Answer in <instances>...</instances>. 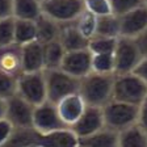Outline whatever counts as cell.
Listing matches in <instances>:
<instances>
[{"mask_svg":"<svg viewBox=\"0 0 147 147\" xmlns=\"http://www.w3.org/2000/svg\"><path fill=\"white\" fill-rule=\"evenodd\" d=\"M114 74H100L91 71L80 78L79 93L87 105L102 107L112 100Z\"/></svg>","mask_w":147,"mask_h":147,"instance_id":"cell-1","label":"cell"},{"mask_svg":"<svg viewBox=\"0 0 147 147\" xmlns=\"http://www.w3.org/2000/svg\"><path fill=\"white\" fill-rule=\"evenodd\" d=\"M147 97V83L134 72L114 74L112 98L141 105Z\"/></svg>","mask_w":147,"mask_h":147,"instance_id":"cell-2","label":"cell"},{"mask_svg":"<svg viewBox=\"0 0 147 147\" xmlns=\"http://www.w3.org/2000/svg\"><path fill=\"white\" fill-rule=\"evenodd\" d=\"M101 110L104 117V125L114 131H121L122 129L138 121L139 105L112 98L101 107Z\"/></svg>","mask_w":147,"mask_h":147,"instance_id":"cell-3","label":"cell"},{"mask_svg":"<svg viewBox=\"0 0 147 147\" xmlns=\"http://www.w3.org/2000/svg\"><path fill=\"white\" fill-rule=\"evenodd\" d=\"M46 83V97L53 102H58L64 96L79 92L80 79L72 76L62 68H46L43 70Z\"/></svg>","mask_w":147,"mask_h":147,"instance_id":"cell-4","label":"cell"},{"mask_svg":"<svg viewBox=\"0 0 147 147\" xmlns=\"http://www.w3.org/2000/svg\"><path fill=\"white\" fill-rule=\"evenodd\" d=\"M16 93L34 107L47 100L43 70L22 71L16 78Z\"/></svg>","mask_w":147,"mask_h":147,"instance_id":"cell-5","label":"cell"},{"mask_svg":"<svg viewBox=\"0 0 147 147\" xmlns=\"http://www.w3.org/2000/svg\"><path fill=\"white\" fill-rule=\"evenodd\" d=\"M114 57V74L133 72L138 62L142 59V54L138 49L134 38L119 36L117 38Z\"/></svg>","mask_w":147,"mask_h":147,"instance_id":"cell-6","label":"cell"},{"mask_svg":"<svg viewBox=\"0 0 147 147\" xmlns=\"http://www.w3.org/2000/svg\"><path fill=\"white\" fill-rule=\"evenodd\" d=\"M42 13L59 24L74 21L84 9L83 0H41Z\"/></svg>","mask_w":147,"mask_h":147,"instance_id":"cell-7","label":"cell"},{"mask_svg":"<svg viewBox=\"0 0 147 147\" xmlns=\"http://www.w3.org/2000/svg\"><path fill=\"white\" fill-rule=\"evenodd\" d=\"M68 127L62 121L57 109V104L50 100H45L43 102L36 105L33 109V129L40 134L59 130Z\"/></svg>","mask_w":147,"mask_h":147,"instance_id":"cell-8","label":"cell"},{"mask_svg":"<svg viewBox=\"0 0 147 147\" xmlns=\"http://www.w3.org/2000/svg\"><path fill=\"white\" fill-rule=\"evenodd\" d=\"M33 109L34 105L15 93L5 98L4 117L15 127H33Z\"/></svg>","mask_w":147,"mask_h":147,"instance_id":"cell-9","label":"cell"},{"mask_svg":"<svg viewBox=\"0 0 147 147\" xmlns=\"http://www.w3.org/2000/svg\"><path fill=\"white\" fill-rule=\"evenodd\" d=\"M92 53L88 47L66 51L59 68L76 78H83L92 71Z\"/></svg>","mask_w":147,"mask_h":147,"instance_id":"cell-10","label":"cell"},{"mask_svg":"<svg viewBox=\"0 0 147 147\" xmlns=\"http://www.w3.org/2000/svg\"><path fill=\"white\" fill-rule=\"evenodd\" d=\"M104 126V117H102L101 107L87 105L82 116L70 126V129L75 133L78 138H83L97 131L98 129Z\"/></svg>","mask_w":147,"mask_h":147,"instance_id":"cell-11","label":"cell"},{"mask_svg":"<svg viewBox=\"0 0 147 147\" xmlns=\"http://www.w3.org/2000/svg\"><path fill=\"white\" fill-rule=\"evenodd\" d=\"M119 36L135 38L147 28V7L144 4L118 16Z\"/></svg>","mask_w":147,"mask_h":147,"instance_id":"cell-12","label":"cell"},{"mask_svg":"<svg viewBox=\"0 0 147 147\" xmlns=\"http://www.w3.org/2000/svg\"><path fill=\"white\" fill-rule=\"evenodd\" d=\"M55 104H57V109H58V113L61 116L62 121L68 127L82 116V113L87 107V102L84 101V98L82 97L79 92L64 96L63 98H61Z\"/></svg>","mask_w":147,"mask_h":147,"instance_id":"cell-13","label":"cell"},{"mask_svg":"<svg viewBox=\"0 0 147 147\" xmlns=\"http://www.w3.org/2000/svg\"><path fill=\"white\" fill-rule=\"evenodd\" d=\"M0 71L15 78L22 72L21 45L12 42L0 46Z\"/></svg>","mask_w":147,"mask_h":147,"instance_id":"cell-14","label":"cell"},{"mask_svg":"<svg viewBox=\"0 0 147 147\" xmlns=\"http://www.w3.org/2000/svg\"><path fill=\"white\" fill-rule=\"evenodd\" d=\"M78 146V137L70 127L59 129L54 131L40 134L36 147H75Z\"/></svg>","mask_w":147,"mask_h":147,"instance_id":"cell-15","label":"cell"},{"mask_svg":"<svg viewBox=\"0 0 147 147\" xmlns=\"http://www.w3.org/2000/svg\"><path fill=\"white\" fill-rule=\"evenodd\" d=\"M22 71H42L43 66V43L40 41H30L21 45Z\"/></svg>","mask_w":147,"mask_h":147,"instance_id":"cell-16","label":"cell"},{"mask_svg":"<svg viewBox=\"0 0 147 147\" xmlns=\"http://www.w3.org/2000/svg\"><path fill=\"white\" fill-rule=\"evenodd\" d=\"M78 146L82 147H118V131L104 127L83 138H78Z\"/></svg>","mask_w":147,"mask_h":147,"instance_id":"cell-17","label":"cell"},{"mask_svg":"<svg viewBox=\"0 0 147 147\" xmlns=\"http://www.w3.org/2000/svg\"><path fill=\"white\" fill-rule=\"evenodd\" d=\"M58 40L61 41V43L63 45L66 51L88 47V38H86L78 30V28L74 21L61 24V30H59Z\"/></svg>","mask_w":147,"mask_h":147,"instance_id":"cell-18","label":"cell"},{"mask_svg":"<svg viewBox=\"0 0 147 147\" xmlns=\"http://www.w3.org/2000/svg\"><path fill=\"white\" fill-rule=\"evenodd\" d=\"M118 147H147V134L138 121L118 131Z\"/></svg>","mask_w":147,"mask_h":147,"instance_id":"cell-19","label":"cell"},{"mask_svg":"<svg viewBox=\"0 0 147 147\" xmlns=\"http://www.w3.org/2000/svg\"><path fill=\"white\" fill-rule=\"evenodd\" d=\"M36 22V32H37V41L41 43H47L53 40H57L59 37L61 24L53 20L51 17L41 13L34 20Z\"/></svg>","mask_w":147,"mask_h":147,"instance_id":"cell-20","label":"cell"},{"mask_svg":"<svg viewBox=\"0 0 147 147\" xmlns=\"http://www.w3.org/2000/svg\"><path fill=\"white\" fill-rule=\"evenodd\" d=\"M64 53H66V50L58 38L47 43H43V66H45L43 70L58 68L62 63Z\"/></svg>","mask_w":147,"mask_h":147,"instance_id":"cell-21","label":"cell"},{"mask_svg":"<svg viewBox=\"0 0 147 147\" xmlns=\"http://www.w3.org/2000/svg\"><path fill=\"white\" fill-rule=\"evenodd\" d=\"M42 13L41 0H13V17L36 20Z\"/></svg>","mask_w":147,"mask_h":147,"instance_id":"cell-22","label":"cell"},{"mask_svg":"<svg viewBox=\"0 0 147 147\" xmlns=\"http://www.w3.org/2000/svg\"><path fill=\"white\" fill-rule=\"evenodd\" d=\"M38 135L40 133L36 131L33 127H15L4 146H36Z\"/></svg>","mask_w":147,"mask_h":147,"instance_id":"cell-23","label":"cell"},{"mask_svg":"<svg viewBox=\"0 0 147 147\" xmlns=\"http://www.w3.org/2000/svg\"><path fill=\"white\" fill-rule=\"evenodd\" d=\"M34 40H37L36 22L33 20L15 18V42L24 45Z\"/></svg>","mask_w":147,"mask_h":147,"instance_id":"cell-24","label":"cell"},{"mask_svg":"<svg viewBox=\"0 0 147 147\" xmlns=\"http://www.w3.org/2000/svg\"><path fill=\"white\" fill-rule=\"evenodd\" d=\"M95 36L119 37V20L114 13L97 16Z\"/></svg>","mask_w":147,"mask_h":147,"instance_id":"cell-25","label":"cell"},{"mask_svg":"<svg viewBox=\"0 0 147 147\" xmlns=\"http://www.w3.org/2000/svg\"><path fill=\"white\" fill-rule=\"evenodd\" d=\"M96 21H97V16H95L87 9H83L80 15L74 20L78 30L88 40L96 33Z\"/></svg>","mask_w":147,"mask_h":147,"instance_id":"cell-26","label":"cell"},{"mask_svg":"<svg viewBox=\"0 0 147 147\" xmlns=\"http://www.w3.org/2000/svg\"><path fill=\"white\" fill-rule=\"evenodd\" d=\"M118 37H105V36H93L88 40V49L92 54L101 53H113L116 49V43Z\"/></svg>","mask_w":147,"mask_h":147,"instance_id":"cell-27","label":"cell"},{"mask_svg":"<svg viewBox=\"0 0 147 147\" xmlns=\"http://www.w3.org/2000/svg\"><path fill=\"white\" fill-rule=\"evenodd\" d=\"M92 71L100 74H114V57L113 53L92 54Z\"/></svg>","mask_w":147,"mask_h":147,"instance_id":"cell-28","label":"cell"},{"mask_svg":"<svg viewBox=\"0 0 147 147\" xmlns=\"http://www.w3.org/2000/svg\"><path fill=\"white\" fill-rule=\"evenodd\" d=\"M15 42V17L0 20V46Z\"/></svg>","mask_w":147,"mask_h":147,"instance_id":"cell-29","label":"cell"},{"mask_svg":"<svg viewBox=\"0 0 147 147\" xmlns=\"http://www.w3.org/2000/svg\"><path fill=\"white\" fill-rule=\"evenodd\" d=\"M109 1L112 13H114L116 16H121L131 9L137 8V7L142 5L144 0H109Z\"/></svg>","mask_w":147,"mask_h":147,"instance_id":"cell-30","label":"cell"},{"mask_svg":"<svg viewBox=\"0 0 147 147\" xmlns=\"http://www.w3.org/2000/svg\"><path fill=\"white\" fill-rule=\"evenodd\" d=\"M84 1V9L89 11L95 16H102L112 13L109 0H83Z\"/></svg>","mask_w":147,"mask_h":147,"instance_id":"cell-31","label":"cell"},{"mask_svg":"<svg viewBox=\"0 0 147 147\" xmlns=\"http://www.w3.org/2000/svg\"><path fill=\"white\" fill-rule=\"evenodd\" d=\"M16 93V78L0 71V97L8 98Z\"/></svg>","mask_w":147,"mask_h":147,"instance_id":"cell-32","label":"cell"},{"mask_svg":"<svg viewBox=\"0 0 147 147\" xmlns=\"http://www.w3.org/2000/svg\"><path fill=\"white\" fill-rule=\"evenodd\" d=\"M15 126L5 117H0V146H4L12 134Z\"/></svg>","mask_w":147,"mask_h":147,"instance_id":"cell-33","label":"cell"},{"mask_svg":"<svg viewBox=\"0 0 147 147\" xmlns=\"http://www.w3.org/2000/svg\"><path fill=\"white\" fill-rule=\"evenodd\" d=\"M142 57H147V28L134 38Z\"/></svg>","mask_w":147,"mask_h":147,"instance_id":"cell-34","label":"cell"},{"mask_svg":"<svg viewBox=\"0 0 147 147\" xmlns=\"http://www.w3.org/2000/svg\"><path fill=\"white\" fill-rule=\"evenodd\" d=\"M138 123L147 134V97L139 105V113H138Z\"/></svg>","mask_w":147,"mask_h":147,"instance_id":"cell-35","label":"cell"},{"mask_svg":"<svg viewBox=\"0 0 147 147\" xmlns=\"http://www.w3.org/2000/svg\"><path fill=\"white\" fill-rule=\"evenodd\" d=\"M13 16V0H0V20Z\"/></svg>","mask_w":147,"mask_h":147,"instance_id":"cell-36","label":"cell"},{"mask_svg":"<svg viewBox=\"0 0 147 147\" xmlns=\"http://www.w3.org/2000/svg\"><path fill=\"white\" fill-rule=\"evenodd\" d=\"M133 72L137 74L138 76L142 78L147 83V57H142V59L138 62V64L135 66Z\"/></svg>","mask_w":147,"mask_h":147,"instance_id":"cell-37","label":"cell"},{"mask_svg":"<svg viewBox=\"0 0 147 147\" xmlns=\"http://www.w3.org/2000/svg\"><path fill=\"white\" fill-rule=\"evenodd\" d=\"M5 113V98L0 97V117H4Z\"/></svg>","mask_w":147,"mask_h":147,"instance_id":"cell-38","label":"cell"},{"mask_svg":"<svg viewBox=\"0 0 147 147\" xmlns=\"http://www.w3.org/2000/svg\"><path fill=\"white\" fill-rule=\"evenodd\" d=\"M143 4H144V5L147 7V0H144V1H143Z\"/></svg>","mask_w":147,"mask_h":147,"instance_id":"cell-39","label":"cell"}]
</instances>
